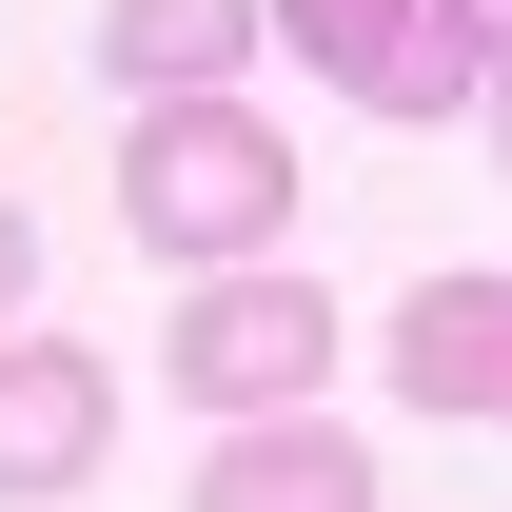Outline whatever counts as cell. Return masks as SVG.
Returning a JSON list of instances; mask_svg holds the SVG:
<instances>
[{
    "mask_svg": "<svg viewBox=\"0 0 512 512\" xmlns=\"http://www.w3.org/2000/svg\"><path fill=\"white\" fill-rule=\"evenodd\" d=\"M119 217H138V256L256 276L276 217H296V138L256 119V99H138L119 119Z\"/></svg>",
    "mask_w": 512,
    "mask_h": 512,
    "instance_id": "obj_1",
    "label": "cell"
},
{
    "mask_svg": "<svg viewBox=\"0 0 512 512\" xmlns=\"http://www.w3.org/2000/svg\"><path fill=\"white\" fill-rule=\"evenodd\" d=\"M158 355H178V414H237V434H256V414H316V394H335V296L256 256V276H197Z\"/></svg>",
    "mask_w": 512,
    "mask_h": 512,
    "instance_id": "obj_2",
    "label": "cell"
},
{
    "mask_svg": "<svg viewBox=\"0 0 512 512\" xmlns=\"http://www.w3.org/2000/svg\"><path fill=\"white\" fill-rule=\"evenodd\" d=\"M99 453H119V375L79 335H0V512H60Z\"/></svg>",
    "mask_w": 512,
    "mask_h": 512,
    "instance_id": "obj_3",
    "label": "cell"
},
{
    "mask_svg": "<svg viewBox=\"0 0 512 512\" xmlns=\"http://www.w3.org/2000/svg\"><path fill=\"white\" fill-rule=\"evenodd\" d=\"M394 394L453 414V434H512V276H434L394 316Z\"/></svg>",
    "mask_w": 512,
    "mask_h": 512,
    "instance_id": "obj_4",
    "label": "cell"
},
{
    "mask_svg": "<svg viewBox=\"0 0 512 512\" xmlns=\"http://www.w3.org/2000/svg\"><path fill=\"white\" fill-rule=\"evenodd\" d=\"M197 512H375V453L335 414H256V434L197 453Z\"/></svg>",
    "mask_w": 512,
    "mask_h": 512,
    "instance_id": "obj_5",
    "label": "cell"
},
{
    "mask_svg": "<svg viewBox=\"0 0 512 512\" xmlns=\"http://www.w3.org/2000/svg\"><path fill=\"white\" fill-rule=\"evenodd\" d=\"M99 60H119V99H237L256 0H99Z\"/></svg>",
    "mask_w": 512,
    "mask_h": 512,
    "instance_id": "obj_6",
    "label": "cell"
},
{
    "mask_svg": "<svg viewBox=\"0 0 512 512\" xmlns=\"http://www.w3.org/2000/svg\"><path fill=\"white\" fill-rule=\"evenodd\" d=\"M256 40H296L335 99H394V60H414V0H256Z\"/></svg>",
    "mask_w": 512,
    "mask_h": 512,
    "instance_id": "obj_7",
    "label": "cell"
},
{
    "mask_svg": "<svg viewBox=\"0 0 512 512\" xmlns=\"http://www.w3.org/2000/svg\"><path fill=\"white\" fill-rule=\"evenodd\" d=\"M414 20H434V40H453V60H473V79L512 60V0H414Z\"/></svg>",
    "mask_w": 512,
    "mask_h": 512,
    "instance_id": "obj_8",
    "label": "cell"
},
{
    "mask_svg": "<svg viewBox=\"0 0 512 512\" xmlns=\"http://www.w3.org/2000/svg\"><path fill=\"white\" fill-rule=\"evenodd\" d=\"M20 296H40V197H0V335H20Z\"/></svg>",
    "mask_w": 512,
    "mask_h": 512,
    "instance_id": "obj_9",
    "label": "cell"
},
{
    "mask_svg": "<svg viewBox=\"0 0 512 512\" xmlns=\"http://www.w3.org/2000/svg\"><path fill=\"white\" fill-rule=\"evenodd\" d=\"M493 158H512V60H493Z\"/></svg>",
    "mask_w": 512,
    "mask_h": 512,
    "instance_id": "obj_10",
    "label": "cell"
}]
</instances>
